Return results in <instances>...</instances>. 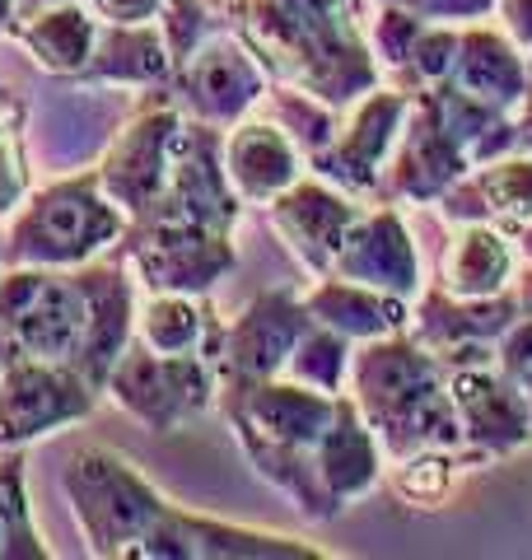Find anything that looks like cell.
<instances>
[{"instance_id":"obj_29","label":"cell","mask_w":532,"mask_h":560,"mask_svg":"<svg viewBox=\"0 0 532 560\" xmlns=\"http://www.w3.org/2000/svg\"><path fill=\"white\" fill-rule=\"evenodd\" d=\"M266 108H271L276 127L294 140V150L304 154V168L323 160L327 145L336 140V127H342L336 108H327L323 98H313L304 90H290V84H271L266 90Z\"/></svg>"},{"instance_id":"obj_36","label":"cell","mask_w":532,"mask_h":560,"mask_svg":"<svg viewBox=\"0 0 532 560\" xmlns=\"http://www.w3.org/2000/svg\"><path fill=\"white\" fill-rule=\"evenodd\" d=\"M103 24H150L164 0H84Z\"/></svg>"},{"instance_id":"obj_39","label":"cell","mask_w":532,"mask_h":560,"mask_svg":"<svg viewBox=\"0 0 532 560\" xmlns=\"http://www.w3.org/2000/svg\"><path fill=\"white\" fill-rule=\"evenodd\" d=\"M10 20H14V0H0V33L10 28Z\"/></svg>"},{"instance_id":"obj_40","label":"cell","mask_w":532,"mask_h":560,"mask_svg":"<svg viewBox=\"0 0 532 560\" xmlns=\"http://www.w3.org/2000/svg\"><path fill=\"white\" fill-rule=\"evenodd\" d=\"M523 98H532V61H528V94Z\"/></svg>"},{"instance_id":"obj_33","label":"cell","mask_w":532,"mask_h":560,"mask_svg":"<svg viewBox=\"0 0 532 560\" xmlns=\"http://www.w3.org/2000/svg\"><path fill=\"white\" fill-rule=\"evenodd\" d=\"M154 24H159V33H164L173 66L183 61L187 51L197 47L210 28H216L206 0H164V5H159V14H154Z\"/></svg>"},{"instance_id":"obj_20","label":"cell","mask_w":532,"mask_h":560,"mask_svg":"<svg viewBox=\"0 0 532 560\" xmlns=\"http://www.w3.org/2000/svg\"><path fill=\"white\" fill-rule=\"evenodd\" d=\"M519 323V300L513 290L486 294V300H463L443 285H430L412 300V323L406 337L420 341L425 350H453V346H495L505 331Z\"/></svg>"},{"instance_id":"obj_12","label":"cell","mask_w":532,"mask_h":560,"mask_svg":"<svg viewBox=\"0 0 532 560\" xmlns=\"http://www.w3.org/2000/svg\"><path fill=\"white\" fill-rule=\"evenodd\" d=\"M99 388L70 364L10 355L0 370V448H28L76 420L94 416Z\"/></svg>"},{"instance_id":"obj_15","label":"cell","mask_w":532,"mask_h":560,"mask_svg":"<svg viewBox=\"0 0 532 560\" xmlns=\"http://www.w3.org/2000/svg\"><path fill=\"white\" fill-rule=\"evenodd\" d=\"M309 323L313 318H309L304 300H299V290L253 294V304L224 327V346H220V360H216L220 393L286 374V360L294 355V346L309 331Z\"/></svg>"},{"instance_id":"obj_7","label":"cell","mask_w":532,"mask_h":560,"mask_svg":"<svg viewBox=\"0 0 532 560\" xmlns=\"http://www.w3.org/2000/svg\"><path fill=\"white\" fill-rule=\"evenodd\" d=\"M183 108L173 103L169 84H150L146 98L131 108V117L103 140V154L94 164V178L127 220H146L164 197L169 164L183 136Z\"/></svg>"},{"instance_id":"obj_31","label":"cell","mask_w":532,"mask_h":560,"mask_svg":"<svg viewBox=\"0 0 532 560\" xmlns=\"http://www.w3.org/2000/svg\"><path fill=\"white\" fill-rule=\"evenodd\" d=\"M28 108L24 98L0 80V220L14 215L28 197V150H24Z\"/></svg>"},{"instance_id":"obj_35","label":"cell","mask_w":532,"mask_h":560,"mask_svg":"<svg viewBox=\"0 0 532 560\" xmlns=\"http://www.w3.org/2000/svg\"><path fill=\"white\" fill-rule=\"evenodd\" d=\"M495 20H500L505 38L532 61V0H495Z\"/></svg>"},{"instance_id":"obj_16","label":"cell","mask_w":532,"mask_h":560,"mask_svg":"<svg viewBox=\"0 0 532 560\" xmlns=\"http://www.w3.org/2000/svg\"><path fill=\"white\" fill-rule=\"evenodd\" d=\"M406 103H412V94L393 90V84H374L365 98H355L346 108L350 117L336 127V140L309 173L350 191V197H374L388 154H393L397 136H402Z\"/></svg>"},{"instance_id":"obj_13","label":"cell","mask_w":532,"mask_h":560,"mask_svg":"<svg viewBox=\"0 0 532 560\" xmlns=\"http://www.w3.org/2000/svg\"><path fill=\"white\" fill-rule=\"evenodd\" d=\"M443 378H449L453 411L463 420V440L476 467H490L532 444V411L523 393L509 383V374L490 355L472 360H439Z\"/></svg>"},{"instance_id":"obj_28","label":"cell","mask_w":532,"mask_h":560,"mask_svg":"<svg viewBox=\"0 0 532 560\" xmlns=\"http://www.w3.org/2000/svg\"><path fill=\"white\" fill-rule=\"evenodd\" d=\"M0 560H51L28 510L24 448H0Z\"/></svg>"},{"instance_id":"obj_5","label":"cell","mask_w":532,"mask_h":560,"mask_svg":"<svg viewBox=\"0 0 532 560\" xmlns=\"http://www.w3.org/2000/svg\"><path fill=\"white\" fill-rule=\"evenodd\" d=\"M127 215L103 197V187L89 173L57 178L20 201L5 234L10 267H84L103 253H113L127 234Z\"/></svg>"},{"instance_id":"obj_11","label":"cell","mask_w":532,"mask_h":560,"mask_svg":"<svg viewBox=\"0 0 532 560\" xmlns=\"http://www.w3.org/2000/svg\"><path fill=\"white\" fill-rule=\"evenodd\" d=\"M463 173H472V154L463 145V136L449 127V117L439 113V103L430 90L412 94L406 103V121L393 154L383 164V178L374 201L393 206H430L449 191Z\"/></svg>"},{"instance_id":"obj_6","label":"cell","mask_w":532,"mask_h":560,"mask_svg":"<svg viewBox=\"0 0 532 560\" xmlns=\"http://www.w3.org/2000/svg\"><path fill=\"white\" fill-rule=\"evenodd\" d=\"M94 285L84 267H10L0 276V346L10 355L70 364L89 331Z\"/></svg>"},{"instance_id":"obj_8","label":"cell","mask_w":532,"mask_h":560,"mask_svg":"<svg viewBox=\"0 0 532 560\" xmlns=\"http://www.w3.org/2000/svg\"><path fill=\"white\" fill-rule=\"evenodd\" d=\"M103 393L150 434H169L216 407L220 378L216 364L201 355H164V350H150L146 341L131 337L108 370Z\"/></svg>"},{"instance_id":"obj_24","label":"cell","mask_w":532,"mask_h":560,"mask_svg":"<svg viewBox=\"0 0 532 560\" xmlns=\"http://www.w3.org/2000/svg\"><path fill=\"white\" fill-rule=\"evenodd\" d=\"M449 243H443L439 257V280L449 294H463V300H486V294H505L519 276L523 257L519 243H513L505 230H495L486 220L472 224H449Z\"/></svg>"},{"instance_id":"obj_26","label":"cell","mask_w":532,"mask_h":560,"mask_svg":"<svg viewBox=\"0 0 532 560\" xmlns=\"http://www.w3.org/2000/svg\"><path fill=\"white\" fill-rule=\"evenodd\" d=\"M5 33L47 70V75L76 80L89 61V51H94L99 20L84 0H51V5L14 14Z\"/></svg>"},{"instance_id":"obj_38","label":"cell","mask_w":532,"mask_h":560,"mask_svg":"<svg viewBox=\"0 0 532 560\" xmlns=\"http://www.w3.org/2000/svg\"><path fill=\"white\" fill-rule=\"evenodd\" d=\"M513 243H519V257H523V261H532V224H528V230H523L519 238H513Z\"/></svg>"},{"instance_id":"obj_41","label":"cell","mask_w":532,"mask_h":560,"mask_svg":"<svg viewBox=\"0 0 532 560\" xmlns=\"http://www.w3.org/2000/svg\"><path fill=\"white\" fill-rule=\"evenodd\" d=\"M5 360H10V350H5V346H0V370H5Z\"/></svg>"},{"instance_id":"obj_27","label":"cell","mask_w":532,"mask_h":560,"mask_svg":"<svg viewBox=\"0 0 532 560\" xmlns=\"http://www.w3.org/2000/svg\"><path fill=\"white\" fill-rule=\"evenodd\" d=\"M224 318L206 294H146L136 304V341L164 355H201L216 364L224 346Z\"/></svg>"},{"instance_id":"obj_34","label":"cell","mask_w":532,"mask_h":560,"mask_svg":"<svg viewBox=\"0 0 532 560\" xmlns=\"http://www.w3.org/2000/svg\"><path fill=\"white\" fill-rule=\"evenodd\" d=\"M495 364L509 374V383L523 393L528 411H532V318H523V313H519V323H513L505 337L495 341Z\"/></svg>"},{"instance_id":"obj_3","label":"cell","mask_w":532,"mask_h":560,"mask_svg":"<svg viewBox=\"0 0 532 560\" xmlns=\"http://www.w3.org/2000/svg\"><path fill=\"white\" fill-rule=\"evenodd\" d=\"M346 388H350V401L360 407L365 425L374 430L383 458L397 463L420 448H439V453H453L463 467H476L463 440V420L453 411L439 355L412 341L406 331L355 346Z\"/></svg>"},{"instance_id":"obj_2","label":"cell","mask_w":532,"mask_h":560,"mask_svg":"<svg viewBox=\"0 0 532 560\" xmlns=\"http://www.w3.org/2000/svg\"><path fill=\"white\" fill-rule=\"evenodd\" d=\"M216 28L262 61L271 84H290L346 113L383 84L369 51L365 0H206Z\"/></svg>"},{"instance_id":"obj_37","label":"cell","mask_w":532,"mask_h":560,"mask_svg":"<svg viewBox=\"0 0 532 560\" xmlns=\"http://www.w3.org/2000/svg\"><path fill=\"white\" fill-rule=\"evenodd\" d=\"M509 290H513V300H519V313H523V318H532V261H523Z\"/></svg>"},{"instance_id":"obj_32","label":"cell","mask_w":532,"mask_h":560,"mask_svg":"<svg viewBox=\"0 0 532 560\" xmlns=\"http://www.w3.org/2000/svg\"><path fill=\"white\" fill-rule=\"evenodd\" d=\"M458 463L453 453H439V448H420L412 458H397L393 467V495L412 510H439L453 490V477H458Z\"/></svg>"},{"instance_id":"obj_21","label":"cell","mask_w":532,"mask_h":560,"mask_svg":"<svg viewBox=\"0 0 532 560\" xmlns=\"http://www.w3.org/2000/svg\"><path fill=\"white\" fill-rule=\"evenodd\" d=\"M224 173L234 191L247 206H266L280 197L290 183L304 178V154L294 150V140L266 117H243L224 131Z\"/></svg>"},{"instance_id":"obj_17","label":"cell","mask_w":532,"mask_h":560,"mask_svg":"<svg viewBox=\"0 0 532 560\" xmlns=\"http://www.w3.org/2000/svg\"><path fill=\"white\" fill-rule=\"evenodd\" d=\"M365 206H355L350 191L332 187L317 173H304L299 183H290L280 197L266 201V220H271L276 238L286 243V253L299 261L304 276H327L336 248H342L346 230L355 224Z\"/></svg>"},{"instance_id":"obj_18","label":"cell","mask_w":532,"mask_h":560,"mask_svg":"<svg viewBox=\"0 0 532 560\" xmlns=\"http://www.w3.org/2000/svg\"><path fill=\"white\" fill-rule=\"evenodd\" d=\"M327 276H346V280H360V285L397 294V300H416L420 294V257H416V243H412V230H406L402 210L393 201L365 206L346 230Z\"/></svg>"},{"instance_id":"obj_19","label":"cell","mask_w":532,"mask_h":560,"mask_svg":"<svg viewBox=\"0 0 532 560\" xmlns=\"http://www.w3.org/2000/svg\"><path fill=\"white\" fill-rule=\"evenodd\" d=\"M443 224H472L486 220L509 238H519L532 224V150H509L495 160L463 173L443 197L435 201Z\"/></svg>"},{"instance_id":"obj_14","label":"cell","mask_w":532,"mask_h":560,"mask_svg":"<svg viewBox=\"0 0 532 560\" xmlns=\"http://www.w3.org/2000/svg\"><path fill=\"white\" fill-rule=\"evenodd\" d=\"M220 150H224L220 127L183 117V136H177V150L169 164L164 197H159V206L146 220H187V224L234 234L243 220V197L234 191V183H229Z\"/></svg>"},{"instance_id":"obj_9","label":"cell","mask_w":532,"mask_h":560,"mask_svg":"<svg viewBox=\"0 0 532 560\" xmlns=\"http://www.w3.org/2000/svg\"><path fill=\"white\" fill-rule=\"evenodd\" d=\"M117 248L146 294H210L239 267L234 234L187 220H131Z\"/></svg>"},{"instance_id":"obj_4","label":"cell","mask_w":532,"mask_h":560,"mask_svg":"<svg viewBox=\"0 0 532 560\" xmlns=\"http://www.w3.org/2000/svg\"><path fill=\"white\" fill-rule=\"evenodd\" d=\"M336 401H342V393L309 388V383L286 378V374L247 383V388H224L216 397V407L229 420V430H234V440L243 448V458L253 463V471L266 486H276L313 523L332 518L323 490H317V477H313V448L323 440V430L332 425Z\"/></svg>"},{"instance_id":"obj_1","label":"cell","mask_w":532,"mask_h":560,"mask_svg":"<svg viewBox=\"0 0 532 560\" xmlns=\"http://www.w3.org/2000/svg\"><path fill=\"white\" fill-rule=\"evenodd\" d=\"M61 486L89 556L103 560H332L317 541L183 510L108 444L70 453Z\"/></svg>"},{"instance_id":"obj_25","label":"cell","mask_w":532,"mask_h":560,"mask_svg":"<svg viewBox=\"0 0 532 560\" xmlns=\"http://www.w3.org/2000/svg\"><path fill=\"white\" fill-rule=\"evenodd\" d=\"M169 43L159 24H103L99 20V38L89 51L84 70L70 84H103V90H150V84H169Z\"/></svg>"},{"instance_id":"obj_23","label":"cell","mask_w":532,"mask_h":560,"mask_svg":"<svg viewBox=\"0 0 532 560\" xmlns=\"http://www.w3.org/2000/svg\"><path fill=\"white\" fill-rule=\"evenodd\" d=\"M299 300H304L313 323L342 331L355 346L393 337V331H406V323H412V300H397V294L360 285V280L346 276H313V285Z\"/></svg>"},{"instance_id":"obj_22","label":"cell","mask_w":532,"mask_h":560,"mask_svg":"<svg viewBox=\"0 0 532 560\" xmlns=\"http://www.w3.org/2000/svg\"><path fill=\"white\" fill-rule=\"evenodd\" d=\"M443 84L490 103V108L519 113V103L528 94V57L505 38V28H490V24L476 20V24L458 28L453 70Z\"/></svg>"},{"instance_id":"obj_10","label":"cell","mask_w":532,"mask_h":560,"mask_svg":"<svg viewBox=\"0 0 532 560\" xmlns=\"http://www.w3.org/2000/svg\"><path fill=\"white\" fill-rule=\"evenodd\" d=\"M271 90V75L234 33L210 28L206 38L169 70V94L187 117L229 131Z\"/></svg>"},{"instance_id":"obj_30","label":"cell","mask_w":532,"mask_h":560,"mask_svg":"<svg viewBox=\"0 0 532 560\" xmlns=\"http://www.w3.org/2000/svg\"><path fill=\"white\" fill-rule=\"evenodd\" d=\"M350 350H355V341H346L342 331H332L323 323H309V331L294 346V355L286 360V378H299V383L323 388V393H346Z\"/></svg>"}]
</instances>
